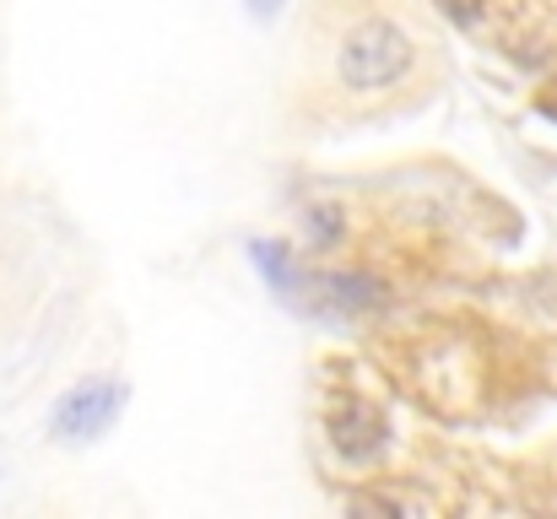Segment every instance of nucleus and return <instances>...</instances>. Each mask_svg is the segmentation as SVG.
Wrapping results in <instances>:
<instances>
[{"mask_svg":"<svg viewBox=\"0 0 557 519\" xmlns=\"http://www.w3.org/2000/svg\"><path fill=\"white\" fill-rule=\"evenodd\" d=\"M325 428H331L336 455H342V460H352V466H373V460L389 449V422H384L379 411H369L363 400L336 406V411L325 417Z\"/></svg>","mask_w":557,"mask_h":519,"instance_id":"obj_4","label":"nucleus"},{"mask_svg":"<svg viewBox=\"0 0 557 519\" xmlns=\"http://www.w3.org/2000/svg\"><path fill=\"white\" fill-rule=\"evenodd\" d=\"M542 114H547V120H557V98H553V92L542 98Z\"/></svg>","mask_w":557,"mask_h":519,"instance_id":"obj_9","label":"nucleus"},{"mask_svg":"<svg viewBox=\"0 0 557 519\" xmlns=\"http://www.w3.org/2000/svg\"><path fill=\"white\" fill-rule=\"evenodd\" d=\"M304 298L309 309L336 314V320H373L395 304L389 282H379L373 271H304Z\"/></svg>","mask_w":557,"mask_h":519,"instance_id":"obj_3","label":"nucleus"},{"mask_svg":"<svg viewBox=\"0 0 557 519\" xmlns=\"http://www.w3.org/2000/svg\"><path fill=\"white\" fill-rule=\"evenodd\" d=\"M249 260H255L260 282L282 304H298L304 298V265L293 260V244H282V238H249Z\"/></svg>","mask_w":557,"mask_h":519,"instance_id":"obj_5","label":"nucleus"},{"mask_svg":"<svg viewBox=\"0 0 557 519\" xmlns=\"http://www.w3.org/2000/svg\"><path fill=\"white\" fill-rule=\"evenodd\" d=\"M417 71V38L395 16H358L336 44V82L358 98L395 92Z\"/></svg>","mask_w":557,"mask_h":519,"instance_id":"obj_1","label":"nucleus"},{"mask_svg":"<svg viewBox=\"0 0 557 519\" xmlns=\"http://www.w3.org/2000/svg\"><path fill=\"white\" fill-rule=\"evenodd\" d=\"M342 233H347V217H342L336 206H309V211H304V238L314 244V255L336 249Z\"/></svg>","mask_w":557,"mask_h":519,"instance_id":"obj_6","label":"nucleus"},{"mask_svg":"<svg viewBox=\"0 0 557 519\" xmlns=\"http://www.w3.org/2000/svg\"><path fill=\"white\" fill-rule=\"evenodd\" d=\"M438 11H444L455 27H476L482 11H487V0H438Z\"/></svg>","mask_w":557,"mask_h":519,"instance_id":"obj_7","label":"nucleus"},{"mask_svg":"<svg viewBox=\"0 0 557 519\" xmlns=\"http://www.w3.org/2000/svg\"><path fill=\"white\" fill-rule=\"evenodd\" d=\"M125 400H131V384H125V379H109V373L76 379V384L54 400L49 433H54L60 444H98V438L120 422Z\"/></svg>","mask_w":557,"mask_h":519,"instance_id":"obj_2","label":"nucleus"},{"mask_svg":"<svg viewBox=\"0 0 557 519\" xmlns=\"http://www.w3.org/2000/svg\"><path fill=\"white\" fill-rule=\"evenodd\" d=\"M282 5H287V0H244V11H249L255 22H276V16H282Z\"/></svg>","mask_w":557,"mask_h":519,"instance_id":"obj_8","label":"nucleus"}]
</instances>
